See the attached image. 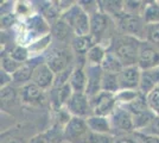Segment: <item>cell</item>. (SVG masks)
<instances>
[{
  "mask_svg": "<svg viewBox=\"0 0 159 143\" xmlns=\"http://www.w3.org/2000/svg\"><path fill=\"white\" fill-rule=\"evenodd\" d=\"M141 42L135 37L122 35L113 41L112 53L119 59L124 67L137 66Z\"/></svg>",
  "mask_w": 159,
  "mask_h": 143,
  "instance_id": "6da1fadb",
  "label": "cell"
},
{
  "mask_svg": "<svg viewBox=\"0 0 159 143\" xmlns=\"http://www.w3.org/2000/svg\"><path fill=\"white\" fill-rule=\"evenodd\" d=\"M61 19L73 29L75 36L90 35V16L81 7L79 2L74 4L69 10L63 12Z\"/></svg>",
  "mask_w": 159,
  "mask_h": 143,
  "instance_id": "7a4b0ae2",
  "label": "cell"
},
{
  "mask_svg": "<svg viewBox=\"0 0 159 143\" xmlns=\"http://www.w3.org/2000/svg\"><path fill=\"white\" fill-rule=\"evenodd\" d=\"M119 21H118V26L119 30L122 32V35L126 36H132L140 41L145 40L146 41V27L147 24L143 19L141 16L137 14H120Z\"/></svg>",
  "mask_w": 159,
  "mask_h": 143,
  "instance_id": "3957f363",
  "label": "cell"
},
{
  "mask_svg": "<svg viewBox=\"0 0 159 143\" xmlns=\"http://www.w3.org/2000/svg\"><path fill=\"white\" fill-rule=\"evenodd\" d=\"M89 128L84 118L71 117L63 128V137L68 143H87Z\"/></svg>",
  "mask_w": 159,
  "mask_h": 143,
  "instance_id": "277c9868",
  "label": "cell"
},
{
  "mask_svg": "<svg viewBox=\"0 0 159 143\" xmlns=\"http://www.w3.org/2000/svg\"><path fill=\"white\" fill-rule=\"evenodd\" d=\"M90 99V105H92V111L95 116H103L109 117L116 109V94L109 93L101 91L100 93L94 95Z\"/></svg>",
  "mask_w": 159,
  "mask_h": 143,
  "instance_id": "5b68a950",
  "label": "cell"
},
{
  "mask_svg": "<svg viewBox=\"0 0 159 143\" xmlns=\"http://www.w3.org/2000/svg\"><path fill=\"white\" fill-rule=\"evenodd\" d=\"M66 111L71 117L88 118L93 115L90 99L86 93H74L66 105Z\"/></svg>",
  "mask_w": 159,
  "mask_h": 143,
  "instance_id": "8992f818",
  "label": "cell"
},
{
  "mask_svg": "<svg viewBox=\"0 0 159 143\" xmlns=\"http://www.w3.org/2000/svg\"><path fill=\"white\" fill-rule=\"evenodd\" d=\"M71 54L70 51L63 47L52 48L45 56V63L51 68L55 74L60 73L64 69L71 67L70 62H71Z\"/></svg>",
  "mask_w": 159,
  "mask_h": 143,
  "instance_id": "52a82bcc",
  "label": "cell"
},
{
  "mask_svg": "<svg viewBox=\"0 0 159 143\" xmlns=\"http://www.w3.org/2000/svg\"><path fill=\"white\" fill-rule=\"evenodd\" d=\"M137 66L141 70L153 69L159 67V49L147 41H143L140 44L139 56Z\"/></svg>",
  "mask_w": 159,
  "mask_h": 143,
  "instance_id": "ba28073f",
  "label": "cell"
},
{
  "mask_svg": "<svg viewBox=\"0 0 159 143\" xmlns=\"http://www.w3.org/2000/svg\"><path fill=\"white\" fill-rule=\"evenodd\" d=\"M109 119L112 131H116L118 134H126L134 131L133 116L126 107H116L109 116Z\"/></svg>",
  "mask_w": 159,
  "mask_h": 143,
  "instance_id": "9c48e42d",
  "label": "cell"
},
{
  "mask_svg": "<svg viewBox=\"0 0 159 143\" xmlns=\"http://www.w3.org/2000/svg\"><path fill=\"white\" fill-rule=\"evenodd\" d=\"M120 91H139L140 80H141V69L138 66H128L118 74Z\"/></svg>",
  "mask_w": 159,
  "mask_h": 143,
  "instance_id": "30bf717a",
  "label": "cell"
},
{
  "mask_svg": "<svg viewBox=\"0 0 159 143\" xmlns=\"http://www.w3.org/2000/svg\"><path fill=\"white\" fill-rule=\"evenodd\" d=\"M109 24L111 17L103 13L101 10L90 16V36L98 44H101V41L106 37V31H108Z\"/></svg>",
  "mask_w": 159,
  "mask_h": 143,
  "instance_id": "8fae6325",
  "label": "cell"
},
{
  "mask_svg": "<svg viewBox=\"0 0 159 143\" xmlns=\"http://www.w3.org/2000/svg\"><path fill=\"white\" fill-rule=\"evenodd\" d=\"M31 82L37 85L43 91L52 88L53 82H55V73L45 62H40L39 64L34 68Z\"/></svg>",
  "mask_w": 159,
  "mask_h": 143,
  "instance_id": "7c38bea8",
  "label": "cell"
},
{
  "mask_svg": "<svg viewBox=\"0 0 159 143\" xmlns=\"http://www.w3.org/2000/svg\"><path fill=\"white\" fill-rule=\"evenodd\" d=\"M87 74V89L86 94L92 98L94 95L101 92V83H102V76L103 70L101 66H90L87 64L86 67Z\"/></svg>",
  "mask_w": 159,
  "mask_h": 143,
  "instance_id": "4fadbf2b",
  "label": "cell"
},
{
  "mask_svg": "<svg viewBox=\"0 0 159 143\" xmlns=\"http://www.w3.org/2000/svg\"><path fill=\"white\" fill-rule=\"evenodd\" d=\"M43 89L39 88L37 85H34L33 82H29L26 85L21 86L19 91L20 100L24 104L33 105V104H39L44 99L43 94Z\"/></svg>",
  "mask_w": 159,
  "mask_h": 143,
  "instance_id": "5bb4252c",
  "label": "cell"
},
{
  "mask_svg": "<svg viewBox=\"0 0 159 143\" xmlns=\"http://www.w3.org/2000/svg\"><path fill=\"white\" fill-rule=\"evenodd\" d=\"M159 85V67L147 70H141L139 92L141 94L147 95L156 86Z\"/></svg>",
  "mask_w": 159,
  "mask_h": 143,
  "instance_id": "9a60e30c",
  "label": "cell"
},
{
  "mask_svg": "<svg viewBox=\"0 0 159 143\" xmlns=\"http://www.w3.org/2000/svg\"><path fill=\"white\" fill-rule=\"evenodd\" d=\"M87 125L89 128V131L96 132V134H112V125L109 117L103 116H95L92 115L86 118Z\"/></svg>",
  "mask_w": 159,
  "mask_h": 143,
  "instance_id": "2e32d148",
  "label": "cell"
},
{
  "mask_svg": "<svg viewBox=\"0 0 159 143\" xmlns=\"http://www.w3.org/2000/svg\"><path fill=\"white\" fill-rule=\"evenodd\" d=\"M74 94L73 89L69 83H66L62 87H52V93H51V100H52V106L56 111L62 110V107L66 105L69 99Z\"/></svg>",
  "mask_w": 159,
  "mask_h": 143,
  "instance_id": "e0dca14e",
  "label": "cell"
},
{
  "mask_svg": "<svg viewBox=\"0 0 159 143\" xmlns=\"http://www.w3.org/2000/svg\"><path fill=\"white\" fill-rule=\"evenodd\" d=\"M69 85L74 93H86L87 89V74L86 69L82 66L74 67V70L69 80Z\"/></svg>",
  "mask_w": 159,
  "mask_h": 143,
  "instance_id": "ac0fdd59",
  "label": "cell"
},
{
  "mask_svg": "<svg viewBox=\"0 0 159 143\" xmlns=\"http://www.w3.org/2000/svg\"><path fill=\"white\" fill-rule=\"evenodd\" d=\"M39 63H34V62L31 63V61H27L25 63H23L21 67L12 75L14 83L16 85H20V86H24V85H26L29 82H31L34 68Z\"/></svg>",
  "mask_w": 159,
  "mask_h": 143,
  "instance_id": "d6986e66",
  "label": "cell"
},
{
  "mask_svg": "<svg viewBox=\"0 0 159 143\" xmlns=\"http://www.w3.org/2000/svg\"><path fill=\"white\" fill-rule=\"evenodd\" d=\"M95 44H98V43H96V41L94 40L90 35L74 36L73 40H71V47H73L74 51L79 55H87V53Z\"/></svg>",
  "mask_w": 159,
  "mask_h": 143,
  "instance_id": "ffe728a7",
  "label": "cell"
},
{
  "mask_svg": "<svg viewBox=\"0 0 159 143\" xmlns=\"http://www.w3.org/2000/svg\"><path fill=\"white\" fill-rule=\"evenodd\" d=\"M27 27L30 30V32L38 35L40 37H44L47 35L51 34L50 32V26L48 24V21L44 19V17H42L39 14L33 16L29 19V24Z\"/></svg>",
  "mask_w": 159,
  "mask_h": 143,
  "instance_id": "44dd1931",
  "label": "cell"
},
{
  "mask_svg": "<svg viewBox=\"0 0 159 143\" xmlns=\"http://www.w3.org/2000/svg\"><path fill=\"white\" fill-rule=\"evenodd\" d=\"M73 34H74L73 29L69 26L63 19L60 18L58 21L53 23L51 35H52L56 40H58V41L62 42V43H64V42H66L68 40H70V37H71Z\"/></svg>",
  "mask_w": 159,
  "mask_h": 143,
  "instance_id": "7402d4cb",
  "label": "cell"
},
{
  "mask_svg": "<svg viewBox=\"0 0 159 143\" xmlns=\"http://www.w3.org/2000/svg\"><path fill=\"white\" fill-rule=\"evenodd\" d=\"M107 55L106 48L102 44H95L86 55L87 64L90 66H101Z\"/></svg>",
  "mask_w": 159,
  "mask_h": 143,
  "instance_id": "603a6c76",
  "label": "cell"
},
{
  "mask_svg": "<svg viewBox=\"0 0 159 143\" xmlns=\"http://www.w3.org/2000/svg\"><path fill=\"white\" fill-rule=\"evenodd\" d=\"M101 68L105 73H112V74H119L124 69V64L120 62V60L113 54L112 51H107L105 60L101 64Z\"/></svg>",
  "mask_w": 159,
  "mask_h": 143,
  "instance_id": "cb8c5ba5",
  "label": "cell"
},
{
  "mask_svg": "<svg viewBox=\"0 0 159 143\" xmlns=\"http://www.w3.org/2000/svg\"><path fill=\"white\" fill-rule=\"evenodd\" d=\"M141 17L146 24H159V1H151L145 4Z\"/></svg>",
  "mask_w": 159,
  "mask_h": 143,
  "instance_id": "d4e9b609",
  "label": "cell"
},
{
  "mask_svg": "<svg viewBox=\"0 0 159 143\" xmlns=\"http://www.w3.org/2000/svg\"><path fill=\"white\" fill-rule=\"evenodd\" d=\"M101 91L109 92L116 94L120 91L119 78L118 74H112V73H105L102 76V83H101Z\"/></svg>",
  "mask_w": 159,
  "mask_h": 143,
  "instance_id": "484cf974",
  "label": "cell"
},
{
  "mask_svg": "<svg viewBox=\"0 0 159 143\" xmlns=\"http://www.w3.org/2000/svg\"><path fill=\"white\" fill-rule=\"evenodd\" d=\"M51 38H52V35L49 34L44 37H40L36 42H33L31 45H29V51L30 54H40L42 51L47 50L50 43H51Z\"/></svg>",
  "mask_w": 159,
  "mask_h": 143,
  "instance_id": "4316f807",
  "label": "cell"
},
{
  "mask_svg": "<svg viewBox=\"0 0 159 143\" xmlns=\"http://www.w3.org/2000/svg\"><path fill=\"white\" fill-rule=\"evenodd\" d=\"M146 100L148 109L152 111L156 116L159 117V85L156 86L154 88L146 95Z\"/></svg>",
  "mask_w": 159,
  "mask_h": 143,
  "instance_id": "83f0119b",
  "label": "cell"
},
{
  "mask_svg": "<svg viewBox=\"0 0 159 143\" xmlns=\"http://www.w3.org/2000/svg\"><path fill=\"white\" fill-rule=\"evenodd\" d=\"M10 56L16 60L19 63H25L29 61V57H30V51H29V48L23 47V45H16V47L11 50Z\"/></svg>",
  "mask_w": 159,
  "mask_h": 143,
  "instance_id": "f1b7e54d",
  "label": "cell"
},
{
  "mask_svg": "<svg viewBox=\"0 0 159 143\" xmlns=\"http://www.w3.org/2000/svg\"><path fill=\"white\" fill-rule=\"evenodd\" d=\"M21 64L23 63H19V62H17L16 60H13L10 55L4 56L1 59V70H4V72H6V73H8V74L11 75H13L21 67Z\"/></svg>",
  "mask_w": 159,
  "mask_h": 143,
  "instance_id": "f546056e",
  "label": "cell"
},
{
  "mask_svg": "<svg viewBox=\"0 0 159 143\" xmlns=\"http://www.w3.org/2000/svg\"><path fill=\"white\" fill-rule=\"evenodd\" d=\"M146 41L154 47H159V24H147Z\"/></svg>",
  "mask_w": 159,
  "mask_h": 143,
  "instance_id": "4dcf8cb0",
  "label": "cell"
},
{
  "mask_svg": "<svg viewBox=\"0 0 159 143\" xmlns=\"http://www.w3.org/2000/svg\"><path fill=\"white\" fill-rule=\"evenodd\" d=\"M115 138L112 134H96V132H89L87 143H114Z\"/></svg>",
  "mask_w": 159,
  "mask_h": 143,
  "instance_id": "1f68e13d",
  "label": "cell"
},
{
  "mask_svg": "<svg viewBox=\"0 0 159 143\" xmlns=\"http://www.w3.org/2000/svg\"><path fill=\"white\" fill-rule=\"evenodd\" d=\"M74 70V67H69V68L62 70L60 73L55 74V82H53V87H62L66 83H69V80H70V76H71V73Z\"/></svg>",
  "mask_w": 159,
  "mask_h": 143,
  "instance_id": "d6a6232c",
  "label": "cell"
},
{
  "mask_svg": "<svg viewBox=\"0 0 159 143\" xmlns=\"http://www.w3.org/2000/svg\"><path fill=\"white\" fill-rule=\"evenodd\" d=\"M140 94L139 91H128V89H124V91H119L116 93V99L118 102H122L125 105H128L134 100L137 99V97Z\"/></svg>",
  "mask_w": 159,
  "mask_h": 143,
  "instance_id": "836d02e7",
  "label": "cell"
},
{
  "mask_svg": "<svg viewBox=\"0 0 159 143\" xmlns=\"http://www.w3.org/2000/svg\"><path fill=\"white\" fill-rule=\"evenodd\" d=\"M16 95H17V93H16L13 87H11V86L1 88V105L5 106L8 102H14L16 100Z\"/></svg>",
  "mask_w": 159,
  "mask_h": 143,
  "instance_id": "e575fe53",
  "label": "cell"
},
{
  "mask_svg": "<svg viewBox=\"0 0 159 143\" xmlns=\"http://www.w3.org/2000/svg\"><path fill=\"white\" fill-rule=\"evenodd\" d=\"M53 142V136L52 131H47L39 134L37 136H34L33 138H31L30 143H52Z\"/></svg>",
  "mask_w": 159,
  "mask_h": 143,
  "instance_id": "d590c367",
  "label": "cell"
},
{
  "mask_svg": "<svg viewBox=\"0 0 159 143\" xmlns=\"http://www.w3.org/2000/svg\"><path fill=\"white\" fill-rule=\"evenodd\" d=\"M16 17L11 12H2L1 13V29H8L14 24Z\"/></svg>",
  "mask_w": 159,
  "mask_h": 143,
  "instance_id": "8d00e7d4",
  "label": "cell"
},
{
  "mask_svg": "<svg viewBox=\"0 0 159 143\" xmlns=\"http://www.w3.org/2000/svg\"><path fill=\"white\" fill-rule=\"evenodd\" d=\"M143 132L148 134V135H153V136H156V137H159V117L158 116L154 117V119H153V122L151 123V125H150L145 131H143Z\"/></svg>",
  "mask_w": 159,
  "mask_h": 143,
  "instance_id": "74e56055",
  "label": "cell"
},
{
  "mask_svg": "<svg viewBox=\"0 0 159 143\" xmlns=\"http://www.w3.org/2000/svg\"><path fill=\"white\" fill-rule=\"evenodd\" d=\"M0 80H1V88H4V87L8 86L10 82H13V78H12L11 74H8L6 72L1 70V73H0Z\"/></svg>",
  "mask_w": 159,
  "mask_h": 143,
  "instance_id": "f35d334b",
  "label": "cell"
},
{
  "mask_svg": "<svg viewBox=\"0 0 159 143\" xmlns=\"http://www.w3.org/2000/svg\"><path fill=\"white\" fill-rule=\"evenodd\" d=\"M1 143H25L23 138L17 136H11V137H4L1 140Z\"/></svg>",
  "mask_w": 159,
  "mask_h": 143,
  "instance_id": "ab89813d",
  "label": "cell"
},
{
  "mask_svg": "<svg viewBox=\"0 0 159 143\" xmlns=\"http://www.w3.org/2000/svg\"><path fill=\"white\" fill-rule=\"evenodd\" d=\"M114 143H138L137 140L131 138V137H120V138H115V142Z\"/></svg>",
  "mask_w": 159,
  "mask_h": 143,
  "instance_id": "60d3db41",
  "label": "cell"
},
{
  "mask_svg": "<svg viewBox=\"0 0 159 143\" xmlns=\"http://www.w3.org/2000/svg\"><path fill=\"white\" fill-rule=\"evenodd\" d=\"M66 143H68V142H66Z\"/></svg>",
  "mask_w": 159,
  "mask_h": 143,
  "instance_id": "b9f144b4",
  "label": "cell"
}]
</instances>
